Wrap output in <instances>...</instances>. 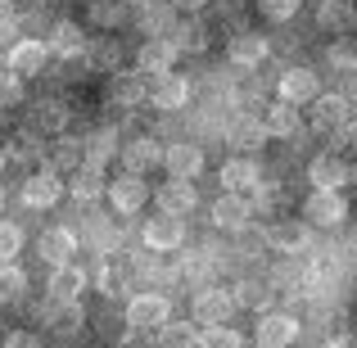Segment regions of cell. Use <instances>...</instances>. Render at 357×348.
Returning a JSON list of instances; mask_svg holds the SVG:
<instances>
[{
  "label": "cell",
  "mask_w": 357,
  "mask_h": 348,
  "mask_svg": "<svg viewBox=\"0 0 357 348\" xmlns=\"http://www.w3.org/2000/svg\"><path fill=\"white\" fill-rule=\"evenodd\" d=\"M82 45H86V32H82L77 23H68V18H63V23L50 27V41H45V50H50V54H68V59H73Z\"/></svg>",
  "instance_id": "cell-30"
},
{
  "label": "cell",
  "mask_w": 357,
  "mask_h": 348,
  "mask_svg": "<svg viewBox=\"0 0 357 348\" xmlns=\"http://www.w3.org/2000/svg\"><path fill=\"white\" fill-rule=\"evenodd\" d=\"M82 163H86V158H82V140H73V136H59V140H54V163H50V172H77V167Z\"/></svg>",
  "instance_id": "cell-34"
},
{
  "label": "cell",
  "mask_w": 357,
  "mask_h": 348,
  "mask_svg": "<svg viewBox=\"0 0 357 348\" xmlns=\"http://www.w3.org/2000/svg\"><path fill=\"white\" fill-rule=\"evenodd\" d=\"M18 249H23V231H18L14 222H0V267H5V262H14Z\"/></svg>",
  "instance_id": "cell-42"
},
{
  "label": "cell",
  "mask_w": 357,
  "mask_h": 348,
  "mask_svg": "<svg viewBox=\"0 0 357 348\" xmlns=\"http://www.w3.org/2000/svg\"><path fill=\"white\" fill-rule=\"evenodd\" d=\"M167 5H172L176 14H199V9L208 5V0H167Z\"/></svg>",
  "instance_id": "cell-49"
},
{
  "label": "cell",
  "mask_w": 357,
  "mask_h": 348,
  "mask_svg": "<svg viewBox=\"0 0 357 348\" xmlns=\"http://www.w3.org/2000/svg\"><path fill=\"white\" fill-rule=\"evenodd\" d=\"M231 312H236V303H231V289H199V298H195V326H204V331H213V326H227Z\"/></svg>",
  "instance_id": "cell-3"
},
{
  "label": "cell",
  "mask_w": 357,
  "mask_h": 348,
  "mask_svg": "<svg viewBox=\"0 0 357 348\" xmlns=\"http://www.w3.org/2000/svg\"><path fill=\"white\" fill-rule=\"evenodd\" d=\"M303 218L312 222V227H344V218H349V199H344L340 190H312L303 204Z\"/></svg>",
  "instance_id": "cell-2"
},
{
  "label": "cell",
  "mask_w": 357,
  "mask_h": 348,
  "mask_svg": "<svg viewBox=\"0 0 357 348\" xmlns=\"http://www.w3.org/2000/svg\"><path fill=\"white\" fill-rule=\"evenodd\" d=\"M158 348H199V326L167 321L163 331H158Z\"/></svg>",
  "instance_id": "cell-35"
},
{
  "label": "cell",
  "mask_w": 357,
  "mask_h": 348,
  "mask_svg": "<svg viewBox=\"0 0 357 348\" xmlns=\"http://www.w3.org/2000/svg\"><path fill=\"white\" fill-rule=\"evenodd\" d=\"M36 253H41V262H50V267H68L73 253H77V235L68 227H50L36 240Z\"/></svg>",
  "instance_id": "cell-8"
},
{
  "label": "cell",
  "mask_w": 357,
  "mask_h": 348,
  "mask_svg": "<svg viewBox=\"0 0 357 348\" xmlns=\"http://www.w3.org/2000/svg\"><path fill=\"white\" fill-rule=\"evenodd\" d=\"M353 181H357V172H353Z\"/></svg>",
  "instance_id": "cell-56"
},
{
  "label": "cell",
  "mask_w": 357,
  "mask_h": 348,
  "mask_svg": "<svg viewBox=\"0 0 357 348\" xmlns=\"http://www.w3.org/2000/svg\"><path fill=\"white\" fill-rule=\"evenodd\" d=\"M298 340V321L289 312H262L258 321V348H289Z\"/></svg>",
  "instance_id": "cell-11"
},
{
  "label": "cell",
  "mask_w": 357,
  "mask_h": 348,
  "mask_svg": "<svg viewBox=\"0 0 357 348\" xmlns=\"http://www.w3.org/2000/svg\"><path fill=\"white\" fill-rule=\"evenodd\" d=\"M145 244H149L154 253H172V249H181V244H185V227H181V218H167V213L149 218V222H145Z\"/></svg>",
  "instance_id": "cell-9"
},
{
  "label": "cell",
  "mask_w": 357,
  "mask_h": 348,
  "mask_svg": "<svg viewBox=\"0 0 357 348\" xmlns=\"http://www.w3.org/2000/svg\"><path fill=\"white\" fill-rule=\"evenodd\" d=\"M96 285H100V294H109V298H114V294H122V285H127V280H122V271L105 267V271L96 276Z\"/></svg>",
  "instance_id": "cell-45"
},
{
  "label": "cell",
  "mask_w": 357,
  "mask_h": 348,
  "mask_svg": "<svg viewBox=\"0 0 357 348\" xmlns=\"http://www.w3.org/2000/svg\"><path fill=\"white\" fill-rule=\"evenodd\" d=\"M118 136H114V131H109V127H100V131H91V136L86 140H82V158H86V163L91 167H105L109 163V158H114L118 154Z\"/></svg>",
  "instance_id": "cell-27"
},
{
  "label": "cell",
  "mask_w": 357,
  "mask_h": 348,
  "mask_svg": "<svg viewBox=\"0 0 357 348\" xmlns=\"http://www.w3.org/2000/svg\"><path fill=\"white\" fill-rule=\"evenodd\" d=\"M23 289H27L23 267L5 262V267H0V303H14V298H23Z\"/></svg>",
  "instance_id": "cell-37"
},
{
  "label": "cell",
  "mask_w": 357,
  "mask_h": 348,
  "mask_svg": "<svg viewBox=\"0 0 357 348\" xmlns=\"http://www.w3.org/2000/svg\"><path fill=\"white\" fill-rule=\"evenodd\" d=\"M276 91H280L285 105L298 109V105H307V100L321 96V82H317L312 68H285V73H280V82H276Z\"/></svg>",
  "instance_id": "cell-6"
},
{
  "label": "cell",
  "mask_w": 357,
  "mask_h": 348,
  "mask_svg": "<svg viewBox=\"0 0 357 348\" xmlns=\"http://www.w3.org/2000/svg\"><path fill=\"white\" fill-rule=\"evenodd\" d=\"M172 63H176V50H172V41H163V36H149V41L136 50V68L140 73L167 77V73H172Z\"/></svg>",
  "instance_id": "cell-14"
},
{
  "label": "cell",
  "mask_w": 357,
  "mask_h": 348,
  "mask_svg": "<svg viewBox=\"0 0 357 348\" xmlns=\"http://www.w3.org/2000/svg\"><path fill=\"white\" fill-rule=\"evenodd\" d=\"M267 136H294L298 127H303V114H298L294 105H285V100H276V105H267Z\"/></svg>",
  "instance_id": "cell-31"
},
{
  "label": "cell",
  "mask_w": 357,
  "mask_h": 348,
  "mask_svg": "<svg viewBox=\"0 0 357 348\" xmlns=\"http://www.w3.org/2000/svg\"><path fill=\"white\" fill-rule=\"evenodd\" d=\"M227 140L236 149H262V145H267V127H262L258 118H236L227 127Z\"/></svg>",
  "instance_id": "cell-32"
},
{
  "label": "cell",
  "mask_w": 357,
  "mask_h": 348,
  "mask_svg": "<svg viewBox=\"0 0 357 348\" xmlns=\"http://www.w3.org/2000/svg\"><path fill=\"white\" fill-rule=\"evenodd\" d=\"M68 190H73V199H82V204H96V199H105V195H109V176H105V167H91V163H82L77 172L68 176Z\"/></svg>",
  "instance_id": "cell-17"
},
{
  "label": "cell",
  "mask_w": 357,
  "mask_h": 348,
  "mask_svg": "<svg viewBox=\"0 0 357 348\" xmlns=\"http://www.w3.org/2000/svg\"><path fill=\"white\" fill-rule=\"evenodd\" d=\"M36 154H41V149H36V136H32V131H18L9 158H36Z\"/></svg>",
  "instance_id": "cell-44"
},
{
  "label": "cell",
  "mask_w": 357,
  "mask_h": 348,
  "mask_svg": "<svg viewBox=\"0 0 357 348\" xmlns=\"http://www.w3.org/2000/svg\"><path fill=\"white\" fill-rule=\"evenodd\" d=\"M0 213H5V190H0Z\"/></svg>",
  "instance_id": "cell-52"
},
{
  "label": "cell",
  "mask_w": 357,
  "mask_h": 348,
  "mask_svg": "<svg viewBox=\"0 0 357 348\" xmlns=\"http://www.w3.org/2000/svg\"><path fill=\"white\" fill-rule=\"evenodd\" d=\"M86 285H91V276L77 267V262H68V267H54V276H50V298H54V303H82Z\"/></svg>",
  "instance_id": "cell-13"
},
{
  "label": "cell",
  "mask_w": 357,
  "mask_h": 348,
  "mask_svg": "<svg viewBox=\"0 0 357 348\" xmlns=\"http://www.w3.org/2000/svg\"><path fill=\"white\" fill-rule=\"evenodd\" d=\"M271 298H276L271 280H258V276H244L240 285L231 289V303H236V308H249V312H267Z\"/></svg>",
  "instance_id": "cell-20"
},
{
  "label": "cell",
  "mask_w": 357,
  "mask_h": 348,
  "mask_svg": "<svg viewBox=\"0 0 357 348\" xmlns=\"http://www.w3.org/2000/svg\"><path fill=\"white\" fill-rule=\"evenodd\" d=\"M41 5H50V0H41Z\"/></svg>",
  "instance_id": "cell-55"
},
{
  "label": "cell",
  "mask_w": 357,
  "mask_h": 348,
  "mask_svg": "<svg viewBox=\"0 0 357 348\" xmlns=\"http://www.w3.org/2000/svg\"><path fill=\"white\" fill-rule=\"evenodd\" d=\"M357 23V9L349 0H321L317 5V27H326V32H349Z\"/></svg>",
  "instance_id": "cell-26"
},
{
  "label": "cell",
  "mask_w": 357,
  "mask_h": 348,
  "mask_svg": "<svg viewBox=\"0 0 357 348\" xmlns=\"http://www.w3.org/2000/svg\"><path fill=\"white\" fill-rule=\"evenodd\" d=\"M140 27L149 36H167L176 27V9L167 0H149V5H140Z\"/></svg>",
  "instance_id": "cell-29"
},
{
  "label": "cell",
  "mask_w": 357,
  "mask_h": 348,
  "mask_svg": "<svg viewBox=\"0 0 357 348\" xmlns=\"http://www.w3.org/2000/svg\"><path fill=\"white\" fill-rule=\"evenodd\" d=\"M298 5H303V0H298ZM317 5H321V0H317Z\"/></svg>",
  "instance_id": "cell-54"
},
{
  "label": "cell",
  "mask_w": 357,
  "mask_h": 348,
  "mask_svg": "<svg viewBox=\"0 0 357 348\" xmlns=\"http://www.w3.org/2000/svg\"><path fill=\"white\" fill-rule=\"evenodd\" d=\"M45 59H50V50H45V41H32V36H27V41H18L14 50H9V59H5V68L14 73V77H36V73L45 68Z\"/></svg>",
  "instance_id": "cell-10"
},
{
  "label": "cell",
  "mask_w": 357,
  "mask_h": 348,
  "mask_svg": "<svg viewBox=\"0 0 357 348\" xmlns=\"http://www.w3.org/2000/svg\"><path fill=\"white\" fill-rule=\"evenodd\" d=\"M118 154H122V163H127V172H131V176H140V172H149L154 163H163V149H158V140H149V136L127 140Z\"/></svg>",
  "instance_id": "cell-19"
},
{
  "label": "cell",
  "mask_w": 357,
  "mask_h": 348,
  "mask_svg": "<svg viewBox=\"0 0 357 348\" xmlns=\"http://www.w3.org/2000/svg\"><path fill=\"white\" fill-rule=\"evenodd\" d=\"M258 9L271 18V23H289L298 14V0H258Z\"/></svg>",
  "instance_id": "cell-43"
},
{
  "label": "cell",
  "mask_w": 357,
  "mask_h": 348,
  "mask_svg": "<svg viewBox=\"0 0 357 348\" xmlns=\"http://www.w3.org/2000/svg\"><path fill=\"white\" fill-rule=\"evenodd\" d=\"M199 204V195H195V186L190 181H167L163 190H158V213H167V218H185V213Z\"/></svg>",
  "instance_id": "cell-21"
},
{
  "label": "cell",
  "mask_w": 357,
  "mask_h": 348,
  "mask_svg": "<svg viewBox=\"0 0 357 348\" xmlns=\"http://www.w3.org/2000/svg\"><path fill=\"white\" fill-rule=\"evenodd\" d=\"M307 181H312V190H344L353 181V167L340 154H317L307 167Z\"/></svg>",
  "instance_id": "cell-4"
},
{
  "label": "cell",
  "mask_w": 357,
  "mask_h": 348,
  "mask_svg": "<svg viewBox=\"0 0 357 348\" xmlns=\"http://www.w3.org/2000/svg\"><path fill=\"white\" fill-rule=\"evenodd\" d=\"M167 36H172V50H176V54H181V50H185V54L208 50V27H204V23H195V18H190V23H176Z\"/></svg>",
  "instance_id": "cell-33"
},
{
  "label": "cell",
  "mask_w": 357,
  "mask_h": 348,
  "mask_svg": "<svg viewBox=\"0 0 357 348\" xmlns=\"http://www.w3.org/2000/svg\"><path fill=\"white\" fill-rule=\"evenodd\" d=\"M326 59H331V68H340V73H357V41L353 36H340V41L326 50Z\"/></svg>",
  "instance_id": "cell-38"
},
{
  "label": "cell",
  "mask_w": 357,
  "mask_h": 348,
  "mask_svg": "<svg viewBox=\"0 0 357 348\" xmlns=\"http://www.w3.org/2000/svg\"><path fill=\"white\" fill-rule=\"evenodd\" d=\"M199 348H244L236 326H213V331H199Z\"/></svg>",
  "instance_id": "cell-39"
},
{
  "label": "cell",
  "mask_w": 357,
  "mask_h": 348,
  "mask_svg": "<svg viewBox=\"0 0 357 348\" xmlns=\"http://www.w3.org/2000/svg\"><path fill=\"white\" fill-rule=\"evenodd\" d=\"M14 105H23V77L0 68V109H14Z\"/></svg>",
  "instance_id": "cell-41"
},
{
  "label": "cell",
  "mask_w": 357,
  "mask_h": 348,
  "mask_svg": "<svg viewBox=\"0 0 357 348\" xmlns=\"http://www.w3.org/2000/svg\"><path fill=\"white\" fill-rule=\"evenodd\" d=\"M349 122V96L331 91V96H317L312 100V127L317 131H340Z\"/></svg>",
  "instance_id": "cell-16"
},
{
  "label": "cell",
  "mask_w": 357,
  "mask_h": 348,
  "mask_svg": "<svg viewBox=\"0 0 357 348\" xmlns=\"http://www.w3.org/2000/svg\"><path fill=\"white\" fill-rule=\"evenodd\" d=\"M340 145H344V149H357V118H349V122L340 127Z\"/></svg>",
  "instance_id": "cell-47"
},
{
  "label": "cell",
  "mask_w": 357,
  "mask_h": 348,
  "mask_svg": "<svg viewBox=\"0 0 357 348\" xmlns=\"http://www.w3.org/2000/svg\"><path fill=\"white\" fill-rule=\"evenodd\" d=\"M222 186H227V195H258L262 190V172L253 158H231L227 167H222Z\"/></svg>",
  "instance_id": "cell-12"
},
{
  "label": "cell",
  "mask_w": 357,
  "mask_h": 348,
  "mask_svg": "<svg viewBox=\"0 0 357 348\" xmlns=\"http://www.w3.org/2000/svg\"><path fill=\"white\" fill-rule=\"evenodd\" d=\"M59 195H63V181H59V172H50V167H41V172H32L23 181V204L27 209H54Z\"/></svg>",
  "instance_id": "cell-7"
},
{
  "label": "cell",
  "mask_w": 357,
  "mask_h": 348,
  "mask_svg": "<svg viewBox=\"0 0 357 348\" xmlns=\"http://www.w3.org/2000/svg\"><path fill=\"white\" fill-rule=\"evenodd\" d=\"M326 348H357L353 335H335V340H326Z\"/></svg>",
  "instance_id": "cell-50"
},
{
  "label": "cell",
  "mask_w": 357,
  "mask_h": 348,
  "mask_svg": "<svg viewBox=\"0 0 357 348\" xmlns=\"http://www.w3.org/2000/svg\"><path fill=\"white\" fill-rule=\"evenodd\" d=\"M122 348H158V340H149V335H140V331H127Z\"/></svg>",
  "instance_id": "cell-48"
},
{
  "label": "cell",
  "mask_w": 357,
  "mask_h": 348,
  "mask_svg": "<svg viewBox=\"0 0 357 348\" xmlns=\"http://www.w3.org/2000/svg\"><path fill=\"white\" fill-rule=\"evenodd\" d=\"M32 122H36V131H54V136H59V131L68 127V109H63L59 100H41L36 114H32Z\"/></svg>",
  "instance_id": "cell-36"
},
{
  "label": "cell",
  "mask_w": 357,
  "mask_h": 348,
  "mask_svg": "<svg viewBox=\"0 0 357 348\" xmlns=\"http://www.w3.org/2000/svg\"><path fill=\"white\" fill-rule=\"evenodd\" d=\"M262 59H267V36H258V32H236L231 36V63L258 68Z\"/></svg>",
  "instance_id": "cell-24"
},
{
  "label": "cell",
  "mask_w": 357,
  "mask_h": 348,
  "mask_svg": "<svg viewBox=\"0 0 357 348\" xmlns=\"http://www.w3.org/2000/svg\"><path fill=\"white\" fill-rule=\"evenodd\" d=\"M307 240H312V231L303 227V222H276V227L267 231V244L280 253H303Z\"/></svg>",
  "instance_id": "cell-25"
},
{
  "label": "cell",
  "mask_w": 357,
  "mask_h": 348,
  "mask_svg": "<svg viewBox=\"0 0 357 348\" xmlns=\"http://www.w3.org/2000/svg\"><path fill=\"white\" fill-rule=\"evenodd\" d=\"M5 348H41V340H36L32 331H9L5 335Z\"/></svg>",
  "instance_id": "cell-46"
},
{
  "label": "cell",
  "mask_w": 357,
  "mask_h": 348,
  "mask_svg": "<svg viewBox=\"0 0 357 348\" xmlns=\"http://www.w3.org/2000/svg\"><path fill=\"white\" fill-rule=\"evenodd\" d=\"M213 227H218V231H244V227H249V199H240V195H222V199L213 204Z\"/></svg>",
  "instance_id": "cell-23"
},
{
  "label": "cell",
  "mask_w": 357,
  "mask_h": 348,
  "mask_svg": "<svg viewBox=\"0 0 357 348\" xmlns=\"http://www.w3.org/2000/svg\"><path fill=\"white\" fill-rule=\"evenodd\" d=\"M0 5H14V0H0Z\"/></svg>",
  "instance_id": "cell-53"
},
{
  "label": "cell",
  "mask_w": 357,
  "mask_h": 348,
  "mask_svg": "<svg viewBox=\"0 0 357 348\" xmlns=\"http://www.w3.org/2000/svg\"><path fill=\"white\" fill-rule=\"evenodd\" d=\"M109 199H114V209L118 213H140L145 209V181H140V176H114V181H109Z\"/></svg>",
  "instance_id": "cell-22"
},
{
  "label": "cell",
  "mask_w": 357,
  "mask_h": 348,
  "mask_svg": "<svg viewBox=\"0 0 357 348\" xmlns=\"http://www.w3.org/2000/svg\"><path fill=\"white\" fill-rule=\"evenodd\" d=\"M5 163H9V154H5V149H0V172H5Z\"/></svg>",
  "instance_id": "cell-51"
},
{
  "label": "cell",
  "mask_w": 357,
  "mask_h": 348,
  "mask_svg": "<svg viewBox=\"0 0 357 348\" xmlns=\"http://www.w3.org/2000/svg\"><path fill=\"white\" fill-rule=\"evenodd\" d=\"M140 100H149V86H145L140 73H114V77H109V105L136 109Z\"/></svg>",
  "instance_id": "cell-18"
},
{
  "label": "cell",
  "mask_w": 357,
  "mask_h": 348,
  "mask_svg": "<svg viewBox=\"0 0 357 348\" xmlns=\"http://www.w3.org/2000/svg\"><path fill=\"white\" fill-rule=\"evenodd\" d=\"M172 321V303H167L163 294H131L127 303V331H163V326Z\"/></svg>",
  "instance_id": "cell-1"
},
{
  "label": "cell",
  "mask_w": 357,
  "mask_h": 348,
  "mask_svg": "<svg viewBox=\"0 0 357 348\" xmlns=\"http://www.w3.org/2000/svg\"><path fill=\"white\" fill-rule=\"evenodd\" d=\"M45 326L50 331H59V335H73V331H82L86 326V312H82V303H45Z\"/></svg>",
  "instance_id": "cell-28"
},
{
  "label": "cell",
  "mask_w": 357,
  "mask_h": 348,
  "mask_svg": "<svg viewBox=\"0 0 357 348\" xmlns=\"http://www.w3.org/2000/svg\"><path fill=\"white\" fill-rule=\"evenodd\" d=\"M163 167L176 176V181H195L204 172V149L195 140H176V145L163 149Z\"/></svg>",
  "instance_id": "cell-5"
},
{
  "label": "cell",
  "mask_w": 357,
  "mask_h": 348,
  "mask_svg": "<svg viewBox=\"0 0 357 348\" xmlns=\"http://www.w3.org/2000/svg\"><path fill=\"white\" fill-rule=\"evenodd\" d=\"M122 14H127V0H91V23L100 27L122 23Z\"/></svg>",
  "instance_id": "cell-40"
},
{
  "label": "cell",
  "mask_w": 357,
  "mask_h": 348,
  "mask_svg": "<svg viewBox=\"0 0 357 348\" xmlns=\"http://www.w3.org/2000/svg\"><path fill=\"white\" fill-rule=\"evenodd\" d=\"M149 100H154V109H163V114H176V109H185V100H190V82L176 77V73H167V77H154V86H149Z\"/></svg>",
  "instance_id": "cell-15"
}]
</instances>
